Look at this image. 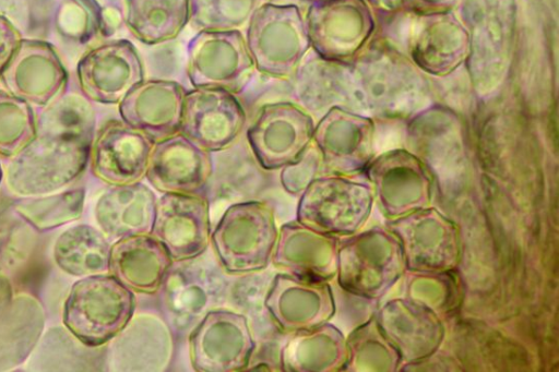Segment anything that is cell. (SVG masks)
<instances>
[{
    "label": "cell",
    "mask_w": 559,
    "mask_h": 372,
    "mask_svg": "<svg viewBox=\"0 0 559 372\" xmlns=\"http://www.w3.org/2000/svg\"><path fill=\"white\" fill-rule=\"evenodd\" d=\"M93 137L59 132H37L8 166L9 189L23 196L56 193L84 171Z\"/></svg>",
    "instance_id": "1"
},
{
    "label": "cell",
    "mask_w": 559,
    "mask_h": 372,
    "mask_svg": "<svg viewBox=\"0 0 559 372\" xmlns=\"http://www.w3.org/2000/svg\"><path fill=\"white\" fill-rule=\"evenodd\" d=\"M277 235L273 207L248 200L227 207L211 233V243L226 273L243 275L269 265Z\"/></svg>",
    "instance_id": "2"
},
{
    "label": "cell",
    "mask_w": 559,
    "mask_h": 372,
    "mask_svg": "<svg viewBox=\"0 0 559 372\" xmlns=\"http://www.w3.org/2000/svg\"><path fill=\"white\" fill-rule=\"evenodd\" d=\"M135 309L134 292L108 274L85 276L71 288L63 323L83 344L99 347L118 336Z\"/></svg>",
    "instance_id": "3"
},
{
    "label": "cell",
    "mask_w": 559,
    "mask_h": 372,
    "mask_svg": "<svg viewBox=\"0 0 559 372\" xmlns=\"http://www.w3.org/2000/svg\"><path fill=\"white\" fill-rule=\"evenodd\" d=\"M247 24L245 39L255 70L278 80L294 76L309 48L298 7L261 3Z\"/></svg>",
    "instance_id": "4"
},
{
    "label": "cell",
    "mask_w": 559,
    "mask_h": 372,
    "mask_svg": "<svg viewBox=\"0 0 559 372\" xmlns=\"http://www.w3.org/2000/svg\"><path fill=\"white\" fill-rule=\"evenodd\" d=\"M255 67L239 29L199 31L187 46V74L194 88L241 93Z\"/></svg>",
    "instance_id": "5"
},
{
    "label": "cell",
    "mask_w": 559,
    "mask_h": 372,
    "mask_svg": "<svg viewBox=\"0 0 559 372\" xmlns=\"http://www.w3.org/2000/svg\"><path fill=\"white\" fill-rule=\"evenodd\" d=\"M254 349L248 319L229 310L206 312L189 334L190 361L198 372L245 370Z\"/></svg>",
    "instance_id": "6"
},
{
    "label": "cell",
    "mask_w": 559,
    "mask_h": 372,
    "mask_svg": "<svg viewBox=\"0 0 559 372\" xmlns=\"http://www.w3.org/2000/svg\"><path fill=\"white\" fill-rule=\"evenodd\" d=\"M313 134L311 118L290 101L263 105L246 131L247 143L265 170L294 163Z\"/></svg>",
    "instance_id": "7"
},
{
    "label": "cell",
    "mask_w": 559,
    "mask_h": 372,
    "mask_svg": "<svg viewBox=\"0 0 559 372\" xmlns=\"http://www.w3.org/2000/svg\"><path fill=\"white\" fill-rule=\"evenodd\" d=\"M247 115L235 94L221 88H193L183 98L180 133L210 153L235 144Z\"/></svg>",
    "instance_id": "8"
},
{
    "label": "cell",
    "mask_w": 559,
    "mask_h": 372,
    "mask_svg": "<svg viewBox=\"0 0 559 372\" xmlns=\"http://www.w3.org/2000/svg\"><path fill=\"white\" fill-rule=\"evenodd\" d=\"M210 200L205 194L164 193L156 202L151 236L174 262L202 255L211 242Z\"/></svg>",
    "instance_id": "9"
},
{
    "label": "cell",
    "mask_w": 559,
    "mask_h": 372,
    "mask_svg": "<svg viewBox=\"0 0 559 372\" xmlns=\"http://www.w3.org/2000/svg\"><path fill=\"white\" fill-rule=\"evenodd\" d=\"M76 75L87 99L116 105L144 80V69L134 45L116 39L88 50L78 63Z\"/></svg>",
    "instance_id": "10"
},
{
    "label": "cell",
    "mask_w": 559,
    "mask_h": 372,
    "mask_svg": "<svg viewBox=\"0 0 559 372\" xmlns=\"http://www.w3.org/2000/svg\"><path fill=\"white\" fill-rule=\"evenodd\" d=\"M0 80L11 95L28 104L46 106L60 95L68 74L49 43L22 38L0 72Z\"/></svg>",
    "instance_id": "11"
},
{
    "label": "cell",
    "mask_w": 559,
    "mask_h": 372,
    "mask_svg": "<svg viewBox=\"0 0 559 372\" xmlns=\"http://www.w3.org/2000/svg\"><path fill=\"white\" fill-rule=\"evenodd\" d=\"M154 142L122 120H110L97 132L91 146L93 173L115 187L141 182Z\"/></svg>",
    "instance_id": "12"
},
{
    "label": "cell",
    "mask_w": 559,
    "mask_h": 372,
    "mask_svg": "<svg viewBox=\"0 0 559 372\" xmlns=\"http://www.w3.org/2000/svg\"><path fill=\"white\" fill-rule=\"evenodd\" d=\"M212 170V153L179 132L154 143L145 178L162 194H204Z\"/></svg>",
    "instance_id": "13"
},
{
    "label": "cell",
    "mask_w": 559,
    "mask_h": 372,
    "mask_svg": "<svg viewBox=\"0 0 559 372\" xmlns=\"http://www.w3.org/2000/svg\"><path fill=\"white\" fill-rule=\"evenodd\" d=\"M186 89L170 80H143L118 104L121 120L154 143L179 133Z\"/></svg>",
    "instance_id": "14"
},
{
    "label": "cell",
    "mask_w": 559,
    "mask_h": 372,
    "mask_svg": "<svg viewBox=\"0 0 559 372\" xmlns=\"http://www.w3.org/2000/svg\"><path fill=\"white\" fill-rule=\"evenodd\" d=\"M274 324L285 333L319 326L331 313L328 289L286 273L274 276L264 298Z\"/></svg>",
    "instance_id": "15"
},
{
    "label": "cell",
    "mask_w": 559,
    "mask_h": 372,
    "mask_svg": "<svg viewBox=\"0 0 559 372\" xmlns=\"http://www.w3.org/2000/svg\"><path fill=\"white\" fill-rule=\"evenodd\" d=\"M173 262L165 247L151 235L120 238L110 247V275L136 293L157 292Z\"/></svg>",
    "instance_id": "16"
},
{
    "label": "cell",
    "mask_w": 559,
    "mask_h": 372,
    "mask_svg": "<svg viewBox=\"0 0 559 372\" xmlns=\"http://www.w3.org/2000/svg\"><path fill=\"white\" fill-rule=\"evenodd\" d=\"M156 202V195L142 182L115 185L97 201L95 217L103 232L116 240L151 235Z\"/></svg>",
    "instance_id": "17"
},
{
    "label": "cell",
    "mask_w": 559,
    "mask_h": 372,
    "mask_svg": "<svg viewBox=\"0 0 559 372\" xmlns=\"http://www.w3.org/2000/svg\"><path fill=\"white\" fill-rule=\"evenodd\" d=\"M271 262L275 268L297 277H325L332 269V247L318 231L289 221L278 229Z\"/></svg>",
    "instance_id": "18"
},
{
    "label": "cell",
    "mask_w": 559,
    "mask_h": 372,
    "mask_svg": "<svg viewBox=\"0 0 559 372\" xmlns=\"http://www.w3.org/2000/svg\"><path fill=\"white\" fill-rule=\"evenodd\" d=\"M126 24L145 45L175 39L190 20V0H124Z\"/></svg>",
    "instance_id": "19"
},
{
    "label": "cell",
    "mask_w": 559,
    "mask_h": 372,
    "mask_svg": "<svg viewBox=\"0 0 559 372\" xmlns=\"http://www.w3.org/2000/svg\"><path fill=\"white\" fill-rule=\"evenodd\" d=\"M41 328L43 314L35 300L24 296L10 301L0 314V370L24 361Z\"/></svg>",
    "instance_id": "20"
},
{
    "label": "cell",
    "mask_w": 559,
    "mask_h": 372,
    "mask_svg": "<svg viewBox=\"0 0 559 372\" xmlns=\"http://www.w3.org/2000/svg\"><path fill=\"white\" fill-rule=\"evenodd\" d=\"M212 161L206 185L210 192L233 197L251 195L262 189L267 170L260 166L248 143L237 141L226 149L212 153Z\"/></svg>",
    "instance_id": "21"
},
{
    "label": "cell",
    "mask_w": 559,
    "mask_h": 372,
    "mask_svg": "<svg viewBox=\"0 0 559 372\" xmlns=\"http://www.w3.org/2000/svg\"><path fill=\"white\" fill-rule=\"evenodd\" d=\"M110 247L97 229L75 226L57 240L55 259L61 269L74 276L106 274L109 272Z\"/></svg>",
    "instance_id": "22"
},
{
    "label": "cell",
    "mask_w": 559,
    "mask_h": 372,
    "mask_svg": "<svg viewBox=\"0 0 559 372\" xmlns=\"http://www.w3.org/2000/svg\"><path fill=\"white\" fill-rule=\"evenodd\" d=\"M280 349V367L286 372L324 371L335 362V336L328 326L293 332Z\"/></svg>",
    "instance_id": "23"
},
{
    "label": "cell",
    "mask_w": 559,
    "mask_h": 372,
    "mask_svg": "<svg viewBox=\"0 0 559 372\" xmlns=\"http://www.w3.org/2000/svg\"><path fill=\"white\" fill-rule=\"evenodd\" d=\"M84 191L75 189L40 199L24 200L15 208L34 227L50 229L76 219L82 213Z\"/></svg>",
    "instance_id": "24"
},
{
    "label": "cell",
    "mask_w": 559,
    "mask_h": 372,
    "mask_svg": "<svg viewBox=\"0 0 559 372\" xmlns=\"http://www.w3.org/2000/svg\"><path fill=\"white\" fill-rule=\"evenodd\" d=\"M36 133L31 104L0 89V154L14 156Z\"/></svg>",
    "instance_id": "25"
},
{
    "label": "cell",
    "mask_w": 559,
    "mask_h": 372,
    "mask_svg": "<svg viewBox=\"0 0 559 372\" xmlns=\"http://www.w3.org/2000/svg\"><path fill=\"white\" fill-rule=\"evenodd\" d=\"M261 0H190L189 23L198 31L239 29Z\"/></svg>",
    "instance_id": "26"
},
{
    "label": "cell",
    "mask_w": 559,
    "mask_h": 372,
    "mask_svg": "<svg viewBox=\"0 0 559 372\" xmlns=\"http://www.w3.org/2000/svg\"><path fill=\"white\" fill-rule=\"evenodd\" d=\"M70 333V332H69ZM90 347L71 333L66 331H50L43 340L39 348L52 351L51 355H36V368L40 370H81L86 364L83 363L84 349Z\"/></svg>",
    "instance_id": "27"
},
{
    "label": "cell",
    "mask_w": 559,
    "mask_h": 372,
    "mask_svg": "<svg viewBox=\"0 0 559 372\" xmlns=\"http://www.w3.org/2000/svg\"><path fill=\"white\" fill-rule=\"evenodd\" d=\"M307 148L294 163L281 168V184L288 194L294 196L304 193L312 182L311 180L316 171V158L312 152Z\"/></svg>",
    "instance_id": "28"
},
{
    "label": "cell",
    "mask_w": 559,
    "mask_h": 372,
    "mask_svg": "<svg viewBox=\"0 0 559 372\" xmlns=\"http://www.w3.org/2000/svg\"><path fill=\"white\" fill-rule=\"evenodd\" d=\"M22 37L15 26L0 15V72L15 52Z\"/></svg>",
    "instance_id": "29"
},
{
    "label": "cell",
    "mask_w": 559,
    "mask_h": 372,
    "mask_svg": "<svg viewBox=\"0 0 559 372\" xmlns=\"http://www.w3.org/2000/svg\"><path fill=\"white\" fill-rule=\"evenodd\" d=\"M10 288L7 280L0 275V314L11 301Z\"/></svg>",
    "instance_id": "30"
},
{
    "label": "cell",
    "mask_w": 559,
    "mask_h": 372,
    "mask_svg": "<svg viewBox=\"0 0 559 372\" xmlns=\"http://www.w3.org/2000/svg\"><path fill=\"white\" fill-rule=\"evenodd\" d=\"M1 179H2V170H1V166H0V182H1Z\"/></svg>",
    "instance_id": "31"
}]
</instances>
